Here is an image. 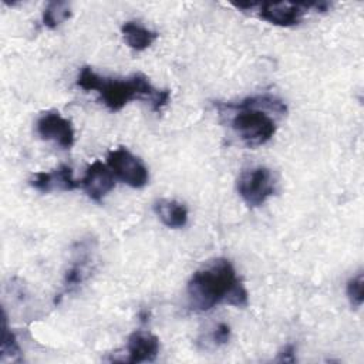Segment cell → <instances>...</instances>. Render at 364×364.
<instances>
[{"label":"cell","mask_w":364,"mask_h":364,"mask_svg":"<svg viewBox=\"0 0 364 364\" xmlns=\"http://www.w3.org/2000/svg\"><path fill=\"white\" fill-rule=\"evenodd\" d=\"M154 212L161 222L171 229H181L188 223V209L175 199H159L154 203Z\"/></svg>","instance_id":"obj_11"},{"label":"cell","mask_w":364,"mask_h":364,"mask_svg":"<svg viewBox=\"0 0 364 364\" xmlns=\"http://www.w3.org/2000/svg\"><path fill=\"white\" fill-rule=\"evenodd\" d=\"M30 185L43 192L48 193L51 191H74L81 186L80 181L73 176V169L68 165H60L50 172H36L30 179Z\"/></svg>","instance_id":"obj_9"},{"label":"cell","mask_w":364,"mask_h":364,"mask_svg":"<svg viewBox=\"0 0 364 364\" xmlns=\"http://www.w3.org/2000/svg\"><path fill=\"white\" fill-rule=\"evenodd\" d=\"M87 276H88V262H87V257L82 256L78 260L73 262V264L65 272L64 280H63V290L58 296L63 297V294L73 291L77 286H80L85 280ZM60 297L55 301H60Z\"/></svg>","instance_id":"obj_14"},{"label":"cell","mask_w":364,"mask_h":364,"mask_svg":"<svg viewBox=\"0 0 364 364\" xmlns=\"http://www.w3.org/2000/svg\"><path fill=\"white\" fill-rule=\"evenodd\" d=\"M71 16V6L67 1H50L43 11V24L47 28H57Z\"/></svg>","instance_id":"obj_15"},{"label":"cell","mask_w":364,"mask_h":364,"mask_svg":"<svg viewBox=\"0 0 364 364\" xmlns=\"http://www.w3.org/2000/svg\"><path fill=\"white\" fill-rule=\"evenodd\" d=\"M274 176L266 166L246 169L237 178V192L250 208L263 205L274 193Z\"/></svg>","instance_id":"obj_5"},{"label":"cell","mask_w":364,"mask_h":364,"mask_svg":"<svg viewBox=\"0 0 364 364\" xmlns=\"http://www.w3.org/2000/svg\"><path fill=\"white\" fill-rule=\"evenodd\" d=\"M80 183L94 202H101L114 189L115 178L108 165L97 159L87 166L85 175Z\"/></svg>","instance_id":"obj_8"},{"label":"cell","mask_w":364,"mask_h":364,"mask_svg":"<svg viewBox=\"0 0 364 364\" xmlns=\"http://www.w3.org/2000/svg\"><path fill=\"white\" fill-rule=\"evenodd\" d=\"M36 129L44 141H51L63 149H70L74 145L75 136L73 124L57 111L41 114L36 122Z\"/></svg>","instance_id":"obj_7"},{"label":"cell","mask_w":364,"mask_h":364,"mask_svg":"<svg viewBox=\"0 0 364 364\" xmlns=\"http://www.w3.org/2000/svg\"><path fill=\"white\" fill-rule=\"evenodd\" d=\"M279 363H294L296 361V347L293 344H286L276 357Z\"/></svg>","instance_id":"obj_18"},{"label":"cell","mask_w":364,"mask_h":364,"mask_svg":"<svg viewBox=\"0 0 364 364\" xmlns=\"http://www.w3.org/2000/svg\"><path fill=\"white\" fill-rule=\"evenodd\" d=\"M159 353V340L149 331L136 330L128 337L127 358L128 363H149Z\"/></svg>","instance_id":"obj_10"},{"label":"cell","mask_w":364,"mask_h":364,"mask_svg":"<svg viewBox=\"0 0 364 364\" xmlns=\"http://www.w3.org/2000/svg\"><path fill=\"white\" fill-rule=\"evenodd\" d=\"M235 7L242 10L256 11L259 18L280 27H291L299 24L304 14L314 9L317 11H326L330 7L327 1H263V3H233Z\"/></svg>","instance_id":"obj_4"},{"label":"cell","mask_w":364,"mask_h":364,"mask_svg":"<svg viewBox=\"0 0 364 364\" xmlns=\"http://www.w3.org/2000/svg\"><path fill=\"white\" fill-rule=\"evenodd\" d=\"M233 109L230 127L239 139L249 148L262 146L272 139L276 132V122L269 112L286 114V104L273 95L249 97L237 104L225 105Z\"/></svg>","instance_id":"obj_3"},{"label":"cell","mask_w":364,"mask_h":364,"mask_svg":"<svg viewBox=\"0 0 364 364\" xmlns=\"http://www.w3.org/2000/svg\"><path fill=\"white\" fill-rule=\"evenodd\" d=\"M363 284H364L363 273H358L357 276L351 277V279L347 282L346 293H347V297H348V300H350L351 306H353V307H355V309L361 307L363 300H364V290H363Z\"/></svg>","instance_id":"obj_16"},{"label":"cell","mask_w":364,"mask_h":364,"mask_svg":"<svg viewBox=\"0 0 364 364\" xmlns=\"http://www.w3.org/2000/svg\"><path fill=\"white\" fill-rule=\"evenodd\" d=\"M122 37L127 46L135 51H144L158 38V33L144 27L136 21H125L121 26Z\"/></svg>","instance_id":"obj_12"},{"label":"cell","mask_w":364,"mask_h":364,"mask_svg":"<svg viewBox=\"0 0 364 364\" xmlns=\"http://www.w3.org/2000/svg\"><path fill=\"white\" fill-rule=\"evenodd\" d=\"M107 165L114 176L131 188L139 189L148 183L149 175L145 164L124 146L108 152Z\"/></svg>","instance_id":"obj_6"},{"label":"cell","mask_w":364,"mask_h":364,"mask_svg":"<svg viewBox=\"0 0 364 364\" xmlns=\"http://www.w3.org/2000/svg\"><path fill=\"white\" fill-rule=\"evenodd\" d=\"M230 338V327L226 323H219L215 326L212 333L209 334V340L213 346H222L226 344Z\"/></svg>","instance_id":"obj_17"},{"label":"cell","mask_w":364,"mask_h":364,"mask_svg":"<svg viewBox=\"0 0 364 364\" xmlns=\"http://www.w3.org/2000/svg\"><path fill=\"white\" fill-rule=\"evenodd\" d=\"M18 361L21 360V350L18 346V341L16 338V334L10 330L7 324V316L3 310V318H1V344H0V361Z\"/></svg>","instance_id":"obj_13"},{"label":"cell","mask_w":364,"mask_h":364,"mask_svg":"<svg viewBox=\"0 0 364 364\" xmlns=\"http://www.w3.org/2000/svg\"><path fill=\"white\" fill-rule=\"evenodd\" d=\"M77 85L85 91H97L104 105L112 111H121L129 101L134 100H149L154 112H159L171 98L169 90H156L148 81V78L136 73L129 78H105L98 75L91 67H82Z\"/></svg>","instance_id":"obj_2"},{"label":"cell","mask_w":364,"mask_h":364,"mask_svg":"<svg viewBox=\"0 0 364 364\" xmlns=\"http://www.w3.org/2000/svg\"><path fill=\"white\" fill-rule=\"evenodd\" d=\"M188 303L193 311H209L220 303L235 307L247 306V291L233 264L218 257L196 270L186 286Z\"/></svg>","instance_id":"obj_1"}]
</instances>
